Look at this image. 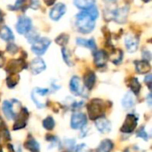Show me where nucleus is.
Segmentation results:
<instances>
[{
	"mask_svg": "<svg viewBox=\"0 0 152 152\" xmlns=\"http://www.w3.org/2000/svg\"><path fill=\"white\" fill-rule=\"evenodd\" d=\"M95 26V19L86 10L76 16V27L80 33L88 34L92 32Z\"/></svg>",
	"mask_w": 152,
	"mask_h": 152,
	"instance_id": "obj_1",
	"label": "nucleus"
},
{
	"mask_svg": "<svg viewBox=\"0 0 152 152\" xmlns=\"http://www.w3.org/2000/svg\"><path fill=\"white\" fill-rule=\"evenodd\" d=\"M104 106L102 103V101L94 99L90 102V103L87 105V112L89 115V118L91 119H97L99 118H102L104 114Z\"/></svg>",
	"mask_w": 152,
	"mask_h": 152,
	"instance_id": "obj_2",
	"label": "nucleus"
},
{
	"mask_svg": "<svg viewBox=\"0 0 152 152\" xmlns=\"http://www.w3.org/2000/svg\"><path fill=\"white\" fill-rule=\"evenodd\" d=\"M50 45H51L50 39H48L47 37H39L34 43H32L31 50L35 54L39 56L46 52Z\"/></svg>",
	"mask_w": 152,
	"mask_h": 152,
	"instance_id": "obj_3",
	"label": "nucleus"
},
{
	"mask_svg": "<svg viewBox=\"0 0 152 152\" xmlns=\"http://www.w3.org/2000/svg\"><path fill=\"white\" fill-rule=\"evenodd\" d=\"M48 94V89H43V88H35L32 91L31 94V98L36 104V106L39 109H42L45 107V97Z\"/></svg>",
	"mask_w": 152,
	"mask_h": 152,
	"instance_id": "obj_4",
	"label": "nucleus"
},
{
	"mask_svg": "<svg viewBox=\"0 0 152 152\" xmlns=\"http://www.w3.org/2000/svg\"><path fill=\"white\" fill-rule=\"evenodd\" d=\"M31 28H32V22L28 17L25 15H21L19 17L18 21L16 23V30L19 34L25 35L29 30H31Z\"/></svg>",
	"mask_w": 152,
	"mask_h": 152,
	"instance_id": "obj_5",
	"label": "nucleus"
},
{
	"mask_svg": "<svg viewBox=\"0 0 152 152\" xmlns=\"http://www.w3.org/2000/svg\"><path fill=\"white\" fill-rule=\"evenodd\" d=\"M87 122V118L82 112H75L71 116L70 120V126L73 129H82L86 126Z\"/></svg>",
	"mask_w": 152,
	"mask_h": 152,
	"instance_id": "obj_6",
	"label": "nucleus"
},
{
	"mask_svg": "<svg viewBox=\"0 0 152 152\" xmlns=\"http://www.w3.org/2000/svg\"><path fill=\"white\" fill-rule=\"evenodd\" d=\"M137 122H138V118L135 115H134V114L127 115L125 119V122L121 127V132L126 133V134H130V133L134 132L137 126Z\"/></svg>",
	"mask_w": 152,
	"mask_h": 152,
	"instance_id": "obj_7",
	"label": "nucleus"
},
{
	"mask_svg": "<svg viewBox=\"0 0 152 152\" xmlns=\"http://www.w3.org/2000/svg\"><path fill=\"white\" fill-rule=\"evenodd\" d=\"M127 15H128V8L122 7V8H118L110 12V19H114L115 21L118 23H124L126 20Z\"/></svg>",
	"mask_w": 152,
	"mask_h": 152,
	"instance_id": "obj_8",
	"label": "nucleus"
},
{
	"mask_svg": "<svg viewBox=\"0 0 152 152\" xmlns=\"http://www.w3.org/2000/svg\"><path fill=\"white\" fill-rule=\"evenodd\" d=\"M66 12V5L62 3L57 4L56 5H54L51 11H50V18L54 20L57 21L59 20Z\"/></svg>",
	"mask_w": 152,
	"mask_h": 152,
	"instance_id": "obj_9",
	"label": "nucleus"
},
{
	"mask_svg": "<svg viewBox=\"0 0 152 152\" xmlns=\"http://www.w3.org/2000/svg\"><path fill=\"white\" fill-rule=\"evenodd\" d=\"M95 126L102 134H108L111 130L110 122L107 118H105L104 117H102V118L95 119Z\"/></svg>",
	"mask_w": 152,
	"mask_h": 152,
	"instance_id": "obj_10",
	"label": "nucleus"
},
{
	"mask_svg": "<svg viewBox=\"0 0 152 152\" xmlns=\"http://www.w3.org/2000/svg\"><path fill=\"white\" fill-rule=\"evenodd\" d=\"M45 68H46V66H45V61L39 57L34 59L30 63V71L32 72L33 75L40 74L42 71H44L45 69Z\"/></svg>",
	"mask_w": 152,
	"mask_h": 152,
	"instance_id": "obj_11",
	"label": "nucleus"
},
{
	"mask_svg": "<svg viewBox=\"0 0 152 152\" xmlns=\"http://www.w3.org/2000/svg\"><path fill=\"white\" fill-rule=\"evenodd\" d=\"M25 68V61L23 60H12L8 63L7 66V71L10 72V74H17L19 71Z\"/></svg>",
	"mask_w": 152,
	"mask_h": 152,
	"instance_id": "obj_12",
	"label": "nucleus"
},
{
	"mask_svg": "<svg viewBox=\"0 0 152 152\" xmlns=\"http://www.w3.org/2000/svg\"><path fill=\"white\" fill-rule=\"evenodd\" d=\"M69 88L72 94L76 95L81 96L83 94V86L81 84V80L78 77L75 76L71 78L69 83Z\"/></svg>",
	"mask_w": 152,
	"mask_h": 152,
	"instance_id": "obj_13",
	"label": "nucleus"
},
{
	"mask_svg": "<svg viewBox=\"0 0 152 152\" xmlns=\"http://www.w3.org/2000/svg\"><path fill=\"white\" fill-rule=\"evenodd\" d=\"M108 59H109V55L103 50L97 51L94 53V64L98 68L104 67L106 65L107 61H108Z\"/></svg>",
	"mask_w": 152,
	"mask_h": 152,
	"instance_id": "obj_14",
	"label": "nucleus"
},
{
	"mask_svg": "<svg viewBox=\"0 0 152 152\" xmlns=\"http://www.w3.org/2000/svg\"><path fill=\"white\" fill-rule=\"evenodd\" d=\"M125 45L129 53H134L139 46V40L137 37L128 36L125 38Z\"/></svg>",
	"mask_w": 152,
	"mask_h": 152,
	"instance_id": "obj_15",
	"label": "nucleus"
},
{
	"mask_svg": "<svg viewBox=\"0 0 152 152\" xmlns=\"http://www.w3.org/2000/svg\"><path fill=\"white\" fill-rule=\"evenodd\" d=\"M3 112L4 114V116L8 118V119H14L16 118V114L15 111L13 110V103L8 101H4L3 102Z\"/></svg>",
	"mask_w": 152,
	"mask_h": 152,
	"instance_id": "obj_16",
	"label": "nucleus"
},
{
	"mask_svg": "<svg viewBox=\"0 0 152 152\" xmlns=\"http://www.w3.org/2000/svg\"><path fill=\"white\" fill-rule=\"evenodd\" d=\"M28 116V111L26 110V109H23V110H22L21 113L20 114V116H19L17 121L15 122V124H14V126H13V129H14V130H19V129H21V128L25 127Z\"/></svg>",
	"mask_w": 152,
	"mask_h": 152,
	"instance_id": "obj_17",
	"label": "nucleus"
},
{
	"mask_svg": "<svg viewBox=\"0 0 152 152\" xmlns=\"http://www.w3.org/2000/svg\"><path fill=\"white\" fill-rule=\"evenodd\" d=\"M95 81H96V77L93 71H88L84 76V84L88 90L93 89V87L95 85Z\"/></svg>",
	"mask_w": 152,
	"mask_h": 152,
	"instance_id": "obj_18",
	"label": "nucleus"
},
{
	"mask_svg": "<svg viewBox=\"0 0 152 152\" xmlns=\"http://www.w3.org/2000/svg\"><path fill=\"white\" fill-rule=\"evenodd\" d=\"M135 69L136 71L139 74H146L148 72L151 71V64L149 63V61H135Z\"/></svg>",
	"mask_w": 152,
	"mask_h": 152,
	"instance_id": "obj_19",
	"label": "nucleus"
},
{
	"mask_svg": "<svg viewBox=\"0 0 152 152\" xmlns=\"http://www.w3.org/2000/svg\"><path fill=\"white\" fill-rule=\"evenodd\" d=\"M135 104V97L132 92H127L122 100V105L126 109H130Z\"/></svg>",
	"mask_w": 152,
	"mask_h": 152,
	"instance_id": "obj_20",
	"label": "nucleus"
},
{
	"mask_svg": "<svg viewBox=\"0 0 152 152\" xmlns=\"http://www.w3.org/2000/svg\"><path fill=\"white\" fill-rule=\"evenodd\" d=\"M77 45H80V46H84L86 48L91 49L92 51H95L96 50V44L94 42V40L93 38L91 39H85V38H77Z\"/></svg>",
	"mask_w": 152,
	"mask_h": 152,
	"instance_id": "obj_21",
	"label": "nucleus"
},
{
	"mask_svg": "<svg viewBox=\"0 0 152 152\" xmlns=\"http://www.w3.org/2000/svg\"><path fill=\"white\" fill-rule=\"evenodd\" d=\"M0 37L2 39H4V41H7V42H11L14 39V37H13L12 30L6 26L0 27Z\"/></svg>",
	"mask_w": 152,
	"mask_h": 152,
	"instance_id": "obj_22",
	"label": "nucleus"
},
{
	"mask_svg": "<svg viewBox=\"0 0 152 152\" xmlns=\"http://www.w3.org/2000/svg\"><path fill=\"white\" fill-rule=\"evenodd\" d=\"M73 2L77 8L83 11L89 9L95 4V0H73Z\"/></svg>",
	"mask_w": 152,
	"mask_h": 152,
	"instance_id": "obj_23",
	"label": "nucleus"
},
{
	"mask_svg": "<svg viewBox=\"0 0 152 152\" xmlns=\"http://www.w3.org/2000/svg\"><path fill=\"white\" fill-rule=\"evenodd\" d=\"M24 147L31 152H40L39 143L33 138H29L24 143Z\"/></svg>",
	"mask_w": 152,
	"mask_h": 152,
	"instance_id": "obj_24",
	"label": "nucleus"
},
{
	"mask_svg": "<svg viewBox=\"0 0 152 152\" xmlns=\"http://www.w3.org/2000/svg\"><path fill=\"white\" fill-rule=\"evenodd\" d=\"M110 60L114 64H118L122 61L123 59V52L120 49H113L109 56Z\"/></svg>",
	"mask_w": 152,
	"mask_h": 152,
	"instance_id": "obj_25",
	"label": "nucleus"
},
{
	"mask_svg": "<svg viewBox=\"0 0 152 152\" xmlns=\"http://www.w3.org/2000/svg\"><path fill=\"white\" fill-rule=\"evenodd\" d=\"M113 147L114 144L110 140H103L96 150V152H110Z\"/></svg>",
	"mask_w": 152,
	"mask_h": 152,
	"instance_id": "obj_26",
	"label": "nucleus"
},
{
	"mask_svg": "<svg viewBox=\"0 0 152 152\" xmlns=\"http://www.w3.org/2000/svg\"><path fill=\"white\" fill-rule=\"evenodd\" d=\"M129 86L132 90V93L134 94H139L140 90H141V85L138 81V79L136 77H132L130 79V82H129Z\"/></svg>",
	"mask_w": 152,
	"mask_h": 152,
	"instance_id": "obj_27",
	"label": "nucleus"
},
{
	"mask_svg": "<svg viewBox=\"0 0 152 152\" xmlns=\"http://www.w3.org/2000/svg\"><path fill=\"white\" fill-rule=\"evenodd\" d=\"M55 124H54V120L52 117H47L45 119H44L43 121V126L44 128H45L46 130H52L53 129Z\"/></svg>",
	"mask_w": 152,
	"mask_h": 152,
	"instance_id": "obj_28",
	"label": "nucleus"
},
{
	"mask_svg": "<svg viewBox=\"0 0 152 152\" xmlns=\"http://www.w3.org/2000/svg\"><path fill=\"white\" fill-rule=\"evenodd\" d=\"M69 39V35H67V34H61V35H60L59 37H56L55 42H56V44H58V45H60L61 46H64L65 45L68 44Z\"/></svg>",
	"mask_w": 152,
	"mask_h": 152,
	"instance_id": "obj_29",
	"label": "nucleus"
},
{
	"mask_svg": "<svg viewBox=\"0 0 152 152\" xmlns=\"http://www.w3.org/2000/svg\"><path fill=\"white\" fill-rule=\"evenodd\" d=\"M18 79H19V77H18L17 74H11L7 78V86H8V87H10V88L14 87L18 83Z\"/></svg>",
	"mask_w": 152,
	"mask_h": 152,
	"instance_id": "obj_30",
	"label": "nucleus"
},
{
	"mask_svg": "<svg viewBox=\"0 0 152 152\" xmlns=\"http://www.w3.org/2000/svg\"><path fill=\"white\" fill-rule=\"evenodd\" d=\"M61 53H62V57L64 61L66 62V64H68L69 66H72V61L70 59V53L69 52V50H67L66 48H62L61 49Z\"/></svg>",
	"mask_w": 152,
	"mask_h": 152,
	"instance_id": "obj_31",
	"label": "nucleus"
},
{
	"mask_svg": "<svg viewBox=\"0 0 152 152\" xmlns=\"http://www.w3.org/2000/svg\"><path fill=\"white\" fill-rule=\"evenodd\" d=\"M26 37H27V39L28 40V42L31 43V44L34 43L37 38H39V36H38L37 33H36L34 31H30V30L27 33Z\"/></svg>",
	"mask_w": 152,
	"mask_h": 152,
	"instance_id": "obj_32",
	"label": "nucleus"
},
{
	"mask_svg": "<svg viewBox=\"0 0 152 152\" xmlns=\"http://www.w3.org/2000/svg\"><path fill=\"white\" fill-rule=\"evenodd\" d=\"M74 152H91V150L90 148H88V146L83 143V144L77 145L74 148Z\"/></svg>",
	"mask_w": 152,
	"mask_h": 152,
	"instance_id": "obj_33",
	"label": "nucleus"
},
{
	"mask_svg": "<svg viewBox=\"0 0 152 152\" xmlns=\"http://www.w3.org/2000/svg\"><path fill=\"white\" fill-rule=\"evenodd\" d=\"M26 5V0H17L15 4L12 5L13 7L12 9L13 10H23L24 9V6Z\"/></svg>",
	"mask_w": 152,
	"mask_h": 152,
	"instance_id": "obj_34",
	"label": "nucleus"
},
{
	"mask_svg": "<svg viewBox=\"0 0 152 152\" xmlns=\"http://www.w3.org/2000/svg\"><path fill=\"white\" fill-rule=\"evenodd\" d=\"M136 135H137V137H140V138H142V139L145 140V141H148V135H147V133L145 132L143 126H142V127L137 131Z\"/></svg>",
	"mask_w": 152,
	"mask_h": 152,
	"instance_id": "obj_35",
	"label": "nucleus"
},
{
	"mask_svg": "<svg viewBox=\"0 0 152 152\" xmlns=\"http://www.w3.org/2000/svg\"><path fill=\"white\" fill-rule=\"evenodd\" d=\"M6 49H7V51H8L10 53L14 54V53H17V51H18V46H17L16 45H14L13 43H10V44L7 45Z\"/></svg>",
	"mask_w": 152,
	"mask_h": 152,
	"instance_id": "obj_36",
	"label": "nucleus"
},
{
	"mask_svg": "<svg viewBox=\"0 0 152 152\" xmlns=\"http://www.w3.org/2000/svg\"><path fill=\"white\" fill-rule=\"evenodd\" d=\"M142 58H143V61H150L151 60V52L148 51V50H143L142 51Z\"/></svg>",
	"mask_w": 152,
	"mask_h": 152,
	"instance_id": "obj_37",
	"label": "nucleus"
},
{
	"mask_svg": "<svg viewBox=\"0 0 152 152\" xmlns=\"http://www.w3.org/2000/svg\"><path fill=\"white\" fill-rule=\"evenodd\" d=\"M151 81H152V76L151 74H149V75H147L146 77H145V79H144V82L148 85V86H149V88L150 89H151Z\"/></svg>",
	"mask_w": 152,
	"mask_h": 152,
	"instance_id": "obj_38",
	"label": "nucleus"
},
{
	"mask_svg": "<svg viewBox=\"0 0 152 152\" xmlns=\"http://www.w3.org/2000/svg\"><path fill=\"white\" fill-rule=\"evenodd\" d=\"M40 4H39V1L38 0H30V4L29 6L33 9H37L39 7Z\"/></svg>",
	"mask_w": 152,
	"mask_h": 152,
	"instance_id": "obj_39",
	"label": "nucleus"
},
{
	"mask_svg": "<svg viewBox=\"0 0 152 152\" xmlns=\"http://www.w3.org/2000/svg\"><path fill=\"white\" fill-rule=\"evenodd\" d=\"M125 152H143L142 151H141L139 148H137V147H134V146H133V147H130V148H127Z\"/></svg>",
	"mask_w": 152,
	"mask_h": 152,
	"instance_id": "obj_40",
	"label": "nucleus"
},
{
	"mask_svg": "<svg viewBox=\"0 0 152 152\" xmlns=\"http://www.w3.org/2000/svg\"><path fill=\"white\" fill-rule=\"evenodd\" d=\"M44 1H45V4H46V5L51 6V5H53V4L55 3V1H56V0H44Z\"/></svg>",
	"mask_w": 152,
	"mask_h": 152,
	"instance_id": "obj_41",
	"label": "nucleus"
},
{
	"mask_svg": "<svg viewBox=\"0 0 152 152\" xmlns=\"http://www.w3.org/2000/svg\"><path fill=\"white\" fill-rule=\"evenodd\" d=\"M4 62V58L3 57V54L0 53V68H2V67H3Z\"/></svg>",
	"mask_w": 152,
	"mask_h": 152,
	"instance_id": "obj_42",
	"label": "nucleus"
},
{
	"mask_svg": "<svg viewBox=\"0 0 152 152\" xmlns=\"http://www.w3.org/2000/svg\"><path fill=\"white\" fill-rule=\"evenodd\" d=\"M148 104H149V106H151V94L148 96Z\"/></svg>",
	"mask_w": 152,
	"mask_h": 152,
	"instance_id": "obj_43",
	"label": "nucleus"
},
{
	"mask_svg": "<svg viewBox=\"0 0 152 152\" xmlns=\"http://www.w3.org/2000/svg\"><path fill=\"white\" fill-rule=\"evenodd\" d=\"M3 19H4V15H3V13H2V12L0 11V23L3 21Z\"/></svg>",
	"mask_w": 152,
	"mask_h": 152,
	"instance_id": "obj_44",
	"label": "nucleus"
},
{
	"mask_svg": "<svg viewBox=\"0 0 152 152\" xmlns=\"http://www.w3.org/2000/svg\"><path fill=\"white\" fill-rule=\"evenodd\" d=\"M9 152H15L14 151H13L12 146H9Z\"/></svg>",
	"mask_w": 152,
	"mask_h": 152,
	"instance_id": "obj_45",
	"label": "nucleus"
},
{
	"mask_svg": "<svg viewBox=\"0 0 152 152\" xmlns=\"http://www.w3.org/2000/svg\"><path fill=\"white\" fill-rule=\"evenodd\" d=\"M3 126H4V121H3V119L0 118V127Z\"/></svg>",
	"mask_w": 152,
	"mask_h": 152,
	"instance_id": "obj_46",
	"label": "nucleus"
},
{
	"mask_svg": "<svg viewBox=\"0 0 152 152\" xmlns=\"http://www.w3.org/2000/svg\"><path fill=\"white\" fill-rule=\"evenodd\" d=\"M143 2H145V3H148V2H150V1H151V0H142Z\"/></svg>",
	"mask_w": 152,
	"mask_h": 152,
	"instance_id": "obj_47",
	"label": "nucleus"
},
{
	"mask_svg": "<svg viewBox=\"0 0 152 152\" xmlns=\"http://www.w3.org/2000/svg\"><path fill=\"white\" fill-rule=\"evenodd\" d=\"M110 1H115V0H110Z\"/></svg>",
	"mask_w": 152,
	"mask_h": 152,
	"instance_id": "obj_48",
	"label": "nucleus"
},
{
	"mask_svg": "<svg viewBox=\"0 0 152 152\" xmlns=\"http://www.w3.org/2000/svg\"><path fill=\"white\" fill-rule=\"evenodd\" d=\"M64 152H66V151H64Z\"/></svg>",
	"mask_w": 152,
	"mask_h": 152,
	"instance_id": "obj_49",
	"label": "nucleus"
}]
</instances>
